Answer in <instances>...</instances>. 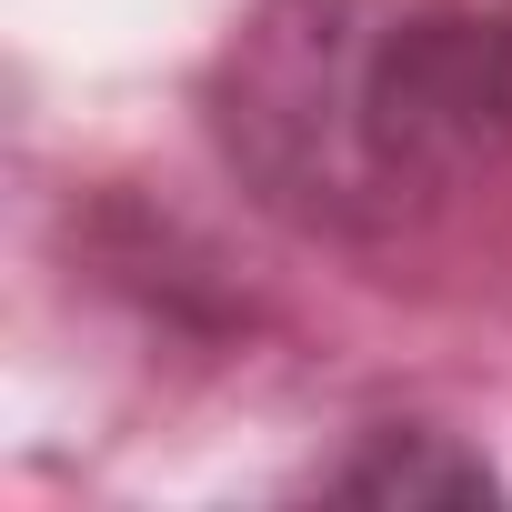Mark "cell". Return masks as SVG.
I'll list each match as a JSON object with an SVG mask.
<instances>
[{"mask_svg":"<svg viewBox=\"0 0 512 512\" xmlns=\"http://www.w3.org/2000/svg\"><path fill=\"white\" fill-rule=\"evenodd\" d=\"M201 121L342 272L512 312V0H251Z\"/></svg>","mask_w":512,"mask_h":512,"instance_id":"6da1fadb","label":"cell"},{"mask_svg":"<svg viewBox=\"0 0 512 512\" xmlns=\"http://www.w3.org/2000/svg\"><path fill=\"white\" fill-rule=\"evenodd\" d=\"M322 492H352V502H482L492 492V462L482 452H452L442 432H362L352 462L312 472Z\"/></svg>","mask_w":512,"mask_h":512,"instance_id":"7a4b0ae2","label":"cell"}]
</instances>
